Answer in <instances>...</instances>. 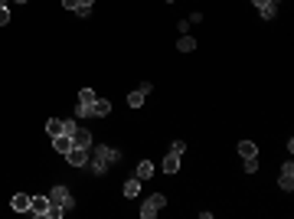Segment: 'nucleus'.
<instances>
[{
  "instance_id": "4",
  "label": "nucleus",
  "mask_w": 294,
  "mask_h": 219,
  "mask_svg": "<svg viewBox=\"0 0 294 219\" xmlns=\"http://www.w3.org/2000/svg\"><path fill=\"white\" fill-rule=\"evenodd\" d=\"M30 213L39 216V219H46L49 216V197H30Z\"/></svg>"
},
{
  "instance_id": "6",
  "label": "nucleus",
  "mask_w": 294,
  "mask_h": 219,
  "mask_svg": "<svg viewBox=\"0 0 294 219\" xmlns=\"http://www.w3.org/2000/svg\"><path fill=\"white\" fill-rule=\"evenodd\" d=\"M65 160L72 167H85L88 164V147H72V151L65 154Z\"/></svg>"
},
{
  "instance_id": "27",
  "label": "nucleus",
  "mask_w": 294,
  "mask_h": 219,
  "mask_svg": "<svg viewBox=\"0 0 294 219\" xmlns=\"http://www.w3.org/2000/svg\"><path fill=\"white\" fill-rule=\"evenodd\" d=\"M252 3H255V7H261V3H265V0H252Z\"/></svg>"
},
{
  "instance_id": "7",
  "label": "nucleus",
  "mask_w": 294,
  "mask_h": 219,
  "mask_svg": "<svg viewBox=\"0 0 294 219\" xmlns=\"http://www.w3.org/2000/svg\"><path fill=\"white\" fill-rule=\"evenodd\" d=\"M53 147L65 157V154H69L72 147H76V144H72V134H65V131H62V134H56V138H53Z\"/></svg>"
},
{
  "instance_id": "13",
  "label": "nucleus",
  "mask_w": 294,
  "mask_h": 219,
  "mask_svg": "<svg viewBox=\"0 0 294 219\" xmlns=\"http://www.w3.org/2000/svg\"><path fill=\"white\" fill-rule=\"evenodd\" d=\"M10 206L17 209V213H30V197H26V193H17V197L10 199Z\"/></svg>"
},
{
  "instance_id": "8",
  "label": "nucleus",
  "mask_w": 294,
  "mask_h": 219,
  "mask_svg": "<svg viewBox=\"0 0 294 219\" xmlns=\"http://www.w3.org/2000/svg\"><path fill=\"white\" fill-rule=\"evenodd\" d=\"M72 144H76V147H88V151H92V131H88V128H76V131H72Z\"/></svg>"
},
{
  "instance_id": "11",
  "label": "nucleus",
  "mask_w": 294,
  "mask_h": 219,
  "mask_svg": "<svg viewBox=\"0 0 294 219\" xmlns=\"http://www.w3.org/2000/svg\"><path fill=\"white\" fill-rule=\"evenodd\" d=\"M258 13H261V20H274V17H278V3H274V0H265L258 7Z\"/></svg>"
},
{
  "instance_id": "2",
  "label": "nucleus",
  "mask_w": 294,
  "mask_h": 219,
  "mask_svg": "<svg viewBox=\"0 0 294 219\" xmlns=\"http://www.w3.org/2000/svg\"><path fill=\"white\" fill-rule=\"evenodd\" d=\"M163 206H167V197H163V193H154V197H147V199H144L141 216H144V219H154Z\"/></svg>"
},
{
  "instance_id": "21",
  "label": "nucleus",
  "mask_w": 294,
  "mask_h": 219,
  "mask_svg": "<svg viewBox=\"0 0 294 219\" xmlns=\"http://www.w3.org/2000/svg\"><path fill=\"white\" fill-rule=\"evenodd\" d=\"M92 3H95V0H78L76 13H78V17H88V13H92Z\"/></svg>"
},
{
  "instance_id": "28",
  "label": "nucleus",
  "mask_w": 294,
  "mask_h": 219,
  "mask_svg": "<svg viewBox=\"0 0 294 219\" xmlns=\"http://www.w3.org/2000/svg\"><path fill=\"white\" fill-rule=\"evenodd\" d=\"M20 3H30V0H20Z\"/></svg>"
},
{
  "instance_id": "26",
  "label": "nucleus",
  "mask_w": 294,
  "mask_h": 219,
  "mask_svg": "<svg viewBox=\"0 0 294 219\" xmlns=\"http://www.w3.org/2000/svg\"><path fill=\"white\" fill-rule=\"evenodd\" d=\"M62 7H65V10H76V7H78V0H62Z\"/></svg>"
},
{
  "instance_id": "17",
  "label": "nucleus",
  "mask_w": 294,
  "mask_h": 219,
  "mask_svg": "<svg viewBox=\"0 0 294 219\" xmlns=\"http://www.w3.org/2000/svg\"><path fill=\"white\" fill-rule=\"evenodd\" d=\"M62 124H65L62 118H49V121H46V134H49V138H56V134H62Z\"/></svg>"
},
{
  "instance_id": "29",
  "label": "nucleus",
  "mask_w": 294,
  "mask_h": 219,
  "mask_svg": "<svg viewBox=\"0 0 294 219\" xmlns=\"http://www.w3.org/2000/svg\"><path fill=\"white\" fill-rule=\"evenodd\" d=\"M167 3H174V0H167Z\"/></svg>"
},
{
  "instance_id": "18",
  "label": "nucleus",
  "mask_w": 294,
  "mask_h": 219,
  "mask_svg": "<svg viewBox=\"0 0 294 219\" xmlns=\"http://www.w3.org/2000/svg\"><path fill=\"white\" fill-rule=\"evenodd\" d=\"M144 95H147V92H141V88L128 92V105H131V108H141V105H144Z\"/></svg>"
},
{
  "instance_id": "10",
  "label": "nucleus",
  "mask_w": 294,
  "mask_h": 219,
  "mask_svg": "<svg viewBox=\"0 0 294 219\" xmlns=\"http://www.w3.org/2000/svg\"><path fill=\"white\" fill-rule=\"evenodd\" d=\"M121 190H124V197H128V199H134L137 193H141V180H137V177H131V180H124Z\"/></svg>"
},
{
  "instance_id": "19",
  "label": "nucleus",
  "mask_w": 294,
  "mask_h": 219,
  "mask_svg": "<svg viewBox=\"0 0 294 219\" xmlns=\"http://www.w3.org/2000/svg\"><path fill=\"white\" fill-rule=\"evenodd\" d=\"M95 92H92V88H82V92H78V105H95Z\"/></svg>"
},
{
  "instance_id": "14",
  "label": "nucleus",
  "mask_w": 294,
  "mask_h": 219,
  "mask_svg": "<svg viewBox=\"0 0 294 219\" xmlns=\"http://www.w3.org/2000/svg\"><path fill=\"white\" fill-rule=\"evenodd\" d=\"M88 167H92V174H98V177L108 170V164H105V160H101L98 154H88Z\"/></svg>"
},
{
  "instance_id": "30",
  "label": "nucleus",
  "mask_w": 294,
  "mask_h": 219,
  "mask_svg": "<svg viewBox=\"0 0 294 219\" xmlns=\"http://www.w3.org/2000/svg\"><path fill=\"white\" fill-rule=\"evenodd\" d=\"M274 3H278V0H274Z\"/></svg>"
},
{
  "instance_id": "12",
  "label": "nucleus",
  "mask_w": 294,
  "mask_h": 219,
  "mask_svg": "<svg viewBox=\"0 0 294 219\" xmlns=\"http://www.w3.org/2000/svg\"><path fill=\"white\" fill-rule=\"evenodd\" d=\"M196 49V40L193 36H186V33H180V40H176V53H193Z\"/></svg>"
},
{
  "instance_id": "23",
  "label": "nucleus",
  "mask_w": 294,
  "mask_h": 219,
  "mask_svg": "<svg viewBox=\"0 0 294 219\" xmlns=\"http://www.w3.org/2000/svg\"><path fill=\"white\" fill-rule=\"evenodd\" d=\"M76 115L78 118H92V105H76Z\"/></svg>"
},
{
  "instance_id": "20",
  "label": "nucleus",
  "mask_w": 294,
  "mask_h": 219,
  "mask_svg": "<svg viewBox=\"0 0 294 219\" xmlns=\"http://www.w3.org/2000/svg\"><path fill=\"white\" fill-rule=\"evenodd\" d=\"M239 154H242V157H255V154H258V147H255L252 141H239Z\"/></svg>"
},
{
  "instance_id": "1",
  "label": "nucleus",
  "mask_w": 294,
  "mask_h": 219,
  "mask_svg": "<svg viewBox=\"0 0 294 219\" xmlns=\"http://www.w3.org/2000/svg\"><path fill=\"white\" fill-rule=\"evenodd\" d=\"M49 206H59V209H76V197H72V190L69 186H62V183H56L49 193Z\"/></svg>"
},
{
  "instance_id": "3",
  "label": "nucleus",
  "mask_w": 294,
  "mask_h": 219,
  "mask_svg": "<svg viewBox=\"0 0 294 219\" xmlns=\"http://www.w3.org/2000/svg\"><path fill=\"white\" fill-rule=\"evenodd\" d=\"M278 186H281V190H288V193L294 190V164H291V160H284V164H281V174H278Z\"/></svg>"
},
{
  "instance_id": "22",
  "label": "nucleus",
  "mask_w": 294,
  "mask_h": 219,
  "mask_svg": "<svg viewBox=\"0 0 294 219\" xmlns=\"http://www.w3.org/2000/svg\"><path fill=\"white\" fill-rule=\"evenodd\" d=\"M242 167H245V174H255V170H258V157H245Z\"/></svg>"
},
{
  "instance_id": "25",
  "label": "nucleus",
  "mask_w": 294,
  "mask_h": 219,
  "mask_svg": "<svg viewBox=\"0 0 294 219\" xmlns=\"http://www.w3.org/2000/svg\"><path fill=\"white\" fill-rule=\"evenodd\" d=\"M170 154H186V141H174V147H170Z\"/></svg>"
},
{
  "instance_id": "5",
  "label": "nucleus",
  "mask_w": 294,
  "mask_h": 219,
  "mask_svg": "<svg viewBox=\"0 0 294 219\" xmlns=\"http://www.w3.org/2000/svg\"><path fill=\"white\" fill-rule=\"evenodd\" d=\"M92 154H98V157H101V160H105V164H118V160H121V151H118V147H105V144H98V147H95V151H92Z\"/></svg>"
},
{
  "instance_id": "15",
  "label": "nucleus",
  "mask_w": 294,
  "mask_h": 219,
  "mask_svg": "<svg viewBox=\"0 0 294 219\" xmlns=\"http://www.w3.org/2000/svg\"><path fill=\"white\" fill-rule=\"evenodd\" d=\"M111 111V101L108 99H95V105H92V115H98V118H105Z\"/></svg>"
},
{
  "instance_id": "24",
  "label": "nucleus",
  "mask_w": 294,
  "mask_h": 219,
  "mask_svg": "<svg viewBox=\"0 0 294 219\" xmlns=\"http://www.w3.org/2000/svg\"><path fill=\"white\" fill-rule=\"evenodd\" d=\"M7 23H10V10L0 3V26H7Z\"/></svg>"
},
{
  "instance_id": "16",
  "label": "nucleus",
  "mask_w": 294,
  "mask_h": 219,
  "mask_svg": "<svg viewBox=\"0 0 294 219\" xmlns=\"http://www.w3.org/2000/svg\"><path fill=\"white\" fill-rule=\"evenodd\" d=\"M151 177H154V164L151 160H141V164H137V180L144 183V180H151Z\"/></svg>"
},
{
  "instance_id": "9",
  "label": "nucleus",
  "mask_w": 294,
  "mask_h": 219,
  "mask_svg": "<svg viewBox=\"0 0 294 219\" xmlns=\"http://www.w3.org/2000/svg\"><path fill=\"white\" fill-rule=\"evenodd\" d=\"M160 167H163V174H170V177H174L176 170H180V154H167Z\"/></svg>"
}]
</instances>
